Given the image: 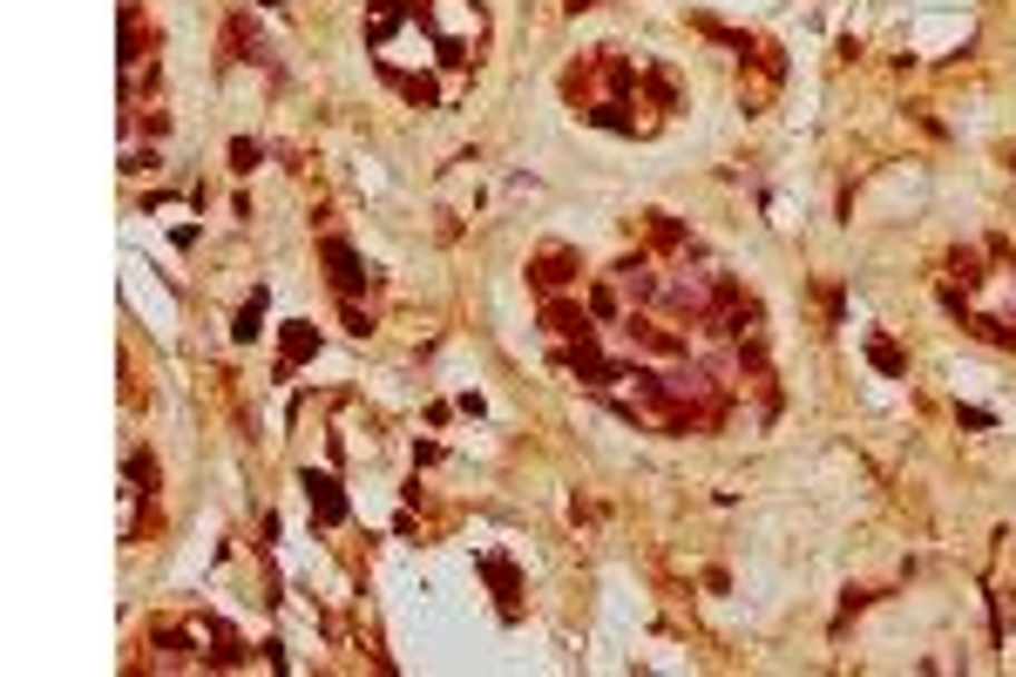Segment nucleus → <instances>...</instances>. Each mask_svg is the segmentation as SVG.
<instances>
[{
  "instance_id": "nucleus-6",
  "label": "nucleus",
  "mask_w": 1016,
  "mask_h": 677,
  "mask_svg": "<svg viewBox=\"0 0 1016 677\" xmlns=\"http://www.w3.org/2000/svg\"><path fill=\"white\" fill-rule=\"evenodd\" d=\"M868 360H875V366H881V373H901V353H895V346H888V338H875V346H868Z\"/></svg>"
},
{
  "instance_id": "nucleus-1",
  "label": "nucleus",
  "mask_w": 1016,
  "mask_h": 677,
  "mask_svg": "<svg viewBox=\"0 0 1016 677\" xmlns=\"http://www.w3.org/2000/svg\"><path fill=\"white\" fill-rule=\"evenodd\" d=\"M428 21H434V41L448 48V61H475V48L488 35V14L475 0H428Z\"/></svg>"
},
{
  "instance_id": "nucleus-5",
  "label": "nucleus",
  "mask_w": 1016,
  "mask_h": 677,
  "mask_svg": "<svg viewBox=\"0 0 1016 677\" xmlns=\"http://www.w3.org/2000/svg\"><path fill=\"white\" fill-rule=\"evenodd\" d=\"M312 346H319V332H312V325H285V373H292Z\"/></svg>"
},
{
  "instance_id": "nucleus-3",
  "label": "nucleus",
  "mask_w": 1016,
  "mask_h": 677,
  "mask_svg": "<svg viewBox=\"0 0 1016 677\" xmlns=\"http://www.w3.org/2000/svg\"><path fill=\"white\" fill-rule=\"evenodd\" d=\"M305 501H312V516L332 529V522H346V494H339L332 474H305Z\"/></svg>"
},
{
  "instance_id": "nucleus-4",
  "label": "nucleus",
  "mask_w": 1016,
  "mask_h": 677,
  "mask_svg": "<svg viewBox=\"0 0 1016 677\" xmlns=\"http://www.w3.org/2000/svg\"><path fill=\"white\" fill-rule=\"evenodd\" d=\"M325 265H332V285L346 292V298L367 285V272H360V258H353V244H346V237H325Z\"/></svg>"
},
{
  "instance_id": "nucleus-2",
  "label": "nucleus",
  "mask_w": 1016,
  "mask_h": 677,
  "mask_svg": "<svg viewBox=\"0 0 1016 677\" xmlns=\"http://www.w3.org/2000/svg\"><path fill=\"white\" fill-rule=\"evenodd\" d=\"M529 278H536V285H543V292L556 298V292H563V285L576 278V251H569V244H549V251H536V265H529Z\"/></svg>"
}]
</instances>
